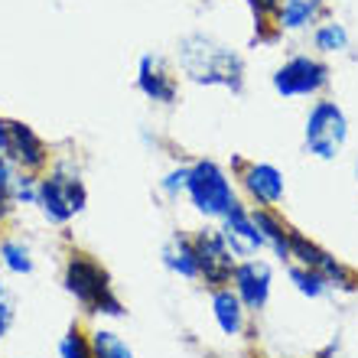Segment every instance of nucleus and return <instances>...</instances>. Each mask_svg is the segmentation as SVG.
<instances>
[{
  "instance_id": "5",
  "label": "nucleus",
  "mask_w": 358,
  "mask_h": 358,
  "mask_svg": "<svg viewBox=\"0 0 358 358\" xmlns=\"http://www.w3.org/2000/svg\"><path fill=\"white\" fill-rule=\"evenodd\" d=\"M349 143V114L336 98H313L303 117V153L310 160L332 163L339 160Z\"/></svg>"
},
{
  "instance_id": "29",
  "label": "nucleus",
  "mask_w": 358,
  "mask_h": 358,
  "mask_svg": "<svg viewBox=\"0 0 358 358\" xmlns=\"http://www.w3.org/2000/svg\"><path fill=\"white\" fill-rule=\"evenodd\" d=\"M355 179H358V163H355Z\"/></svg>"
},
{
  "instance_id": "28",
  "label": "nucleus",
  "mask_w": 358,
  "mask_h": 358,
  "mask_svg": "<svg viewBox=\"0 0 358 358\" xmlns=\"http://www.w3.org/2000/svg\"><path fill=\"white\" fill-rule=\"evenodd\" d=\"M7 124H10V117L0 114V153H3V147H7Z\"/></svg>"
},
{
  "instance_id": "25",
  "label": "nucleus",
  "mask_w": 358,
  "mask_h": 358,
  "mask_svg": "<svg viewBox=\"0 0 358 358\" xmlns=\"http://www.w3.org/2000/svg\"><path fill=\"white\" fill-rule=\"evenodd\" d=\"M36 189H39L36 173H17V179H13V206L36 208Z\"/></svg>"
},
{
  "instance_id": "9",
  "label": "nucleus",
  "mask_w": 358,
  "mask_h": 358,
  "mask_svg": "<svg viewBox=\"0 0 358 358\" xmlns=\"http://www.w3.org/2000/svg\"><path fill=\"white\" fill-rule=\"evenodd\" d=\"M228 287L238 293V300L245 303L251 316H261L273 300V264L264 255L245 257V261H238Z\"/></svg>"
},
{
  "instance_id": "2",
  "label": "nucleus",
  "mask_w": 358,
  "mask_h": 358,
  "mask_svg": "<svg viewBox=\"0 0 358 358\" xmlns=\"http://www.w3.org/2000/svg\"><path fill=\"white\" fill-rule=\"evenodd\" d=\"M62 290L78 303V310L92 316V320L104 322V320H124V300L114 290V277L111 271L82 248H69L66 261H62V273H59Z\"/></svg>"
},
{
  "instance_id": "8",
  "label": "nucleus",
  "mask_w": 358,
  "mask_h": 358,
  "mask_svg": "<svg viewBox=\"0 0 358 358\" xmlns=\"http://www.w3.org/2000/svg\"><path fill=\"white\" fill-rule=\"evenodd\" d=\"M238 192L251 208H280L287 199V176L277 163L248 160L245 170L235 176Z\"/></svg>"
},
{
  "instance_id": "16",
  "label": "nucleus",
  "mask_w": 358,
  "mask_h": 358,
  "mask_svg": "<svg viewBox=\"0 0 358 358\" xmlns=\"http://www.w3.org/2000/svg\"><path fill=\"white\" fill-rule=\"evenodd\" d=\"M255 222L264 235V251L280 261L283 267L290 264V222L283 218L280 208H255Z\"/></svg>"
},
{
  "instance_id": "14",
  "label": "nucleus",
  "mask_w": 358,
  "mask_h": 358,
  "mask_svg": "<svg viewBox=\"0 0 358 358\" xmlns=\"http://www.w3.org/2000/svg\"><path fill=\"white\" fill-rule=\"evenodd\" d=\"M329 0H280L273 10V33L277 36H300L326 20Z\"/></svg>"
},
{
  "instance_id": "20",
  "label": "nucleus",
  "mask_w": 358,
  "mask_h": 358,
  "mask_svg": "<svg viewBox=\"0 0 358 358\" xmlns=\"http://www.w3.org/2000/svg\"><path fill=\"white\" fill-rule=\"evenodd\" d=\"M287 280H290V287L300 293L303 300H326V296H332L329 280L320 271H313V267L287 264Z\"/></svg>"
},
{
  "instance_id": "13",
  "label": "nucleus",
  "mask_w": 358,
  "mask_h": 358,
  "mask_svg": "<svg viewBox=\"0 0 358 358\" xmlns=\"http://www.w3.org/2000/svg\"><path fill=\"white\" fill-rule=\"evenodd\" d=\"M208 316L225 339H241L251 332V313L245 310V303L238 300V293L231 287L208 290Z\"/></svg>"
},
{
  "instance_id": "22",
  "label": "nucleus",
  "mask_w": 358,
  "mask_h": 358,
  "mask_svg": "<svg viewBox=\"0 0 358 358\" xmlns=\"http://www.w3.org/2000/svg\"><path fill=\"white\" fill-rule=\"evenodd\" d=\"M186 182H189V160H176L157 179V189H160V196L166 202H179V199H186Z\"/></svg>"
},
{
  "instance_id": "10",
  "label": "nucleus",
  "mask_w": 358,
  "mask_h": 358,
  "mask_svg": "<svg viewBox=\"0 0 358 358\" xmlns=\"http://www.w3.org/2000/svg\"><path fill=\"white\" fill-rule=\"evenodd\" d=\"M3 157H7L20 173H46L49 163H52V147L36 127H29L27 121H10L7 124V147H3Z\"/></svg>"
},
{
  "instance_id": "23",
  "label": "nucleus",
  "mask_w": 358,
  "mask_h": 358,
  "mask_svg": "<svg viewBox=\"0 0 358 358\" xmlns=\"http://www.w3.org/2000/svg\"><path fill=\"white\" fill-rule=\"evenodd\" d=\"M248 10H251V17H255V39L257 43H273V39H280L273 33V10L280 0H241Z\"/></svg>"
},
{
  "instance_id": "4",
  "label": "nucleus",
  "mask_w": 358,
  "mask_h": 358,
  "mask_svg": "<svg viewBox=\"0 0 358 358\" xmlns=\"http://www.w3.org/2000/svg\"><path fill=\"white\" fill-rule=\"evenodd\" d=\"M241 192H238L235 176L228 173L212 157H196L189 160V182H186V206L196 212L202 222H218L228 208L235 206Z\"/></svg>"
},
{
  "instance_id": "19",
  "label": "nucleus",
  "mask_w": 358,
  "mask_h": 358,
  "mask_svg": "<svg viewBox=\"0 0 358 358\" xmlns=\"http://www.w3.org/2000/svg\"><path fill=\"white\" fill-rule=\"evenodd\" d=\"M88 336H92V358H137L131 342L108 322H94Z\"/></svg>"
},
{
  "instance_id": "11",
  "label": "nucleus",
  "mask_w": 358,
  "mask_h": 358,
  "mask_svg": "<svg viewBox=\"0 0 358 358\" xmlns=\"http://www.w3.org/2000/svg\"><path fill=\"white\" fill-rule=\"evenodd\" d=\"M134 88L141 92V98L153 104V108H176L179 101V76L176 69L166 66V59L143 52L137 59V72H134Z\"/></svg>"
},
{
  "instance_id": "21",
  "label": "nucleus",
  "mask_w": 358,
  "mask_h": 358,
  "mask_svg": "<svg viewBox=\"0 0 358 358\" xmlns=\"http://www.w3.org/2000/svg\"><path fill=\"white\" fill-rule=\"evenodd\" d=\"M56 358H92V336L82 322H72L56 345Z\"/></svg>"
},
{
  "instance_id": "15",
  "label": "nucleus",
  "mask_w": 358,
  "mask_h": 358,
  "mask_svg": "<svg viewBox=\"0 0 358 358\" xmlns=\"http://www.w3.org/2000/svg\"><path fill=\"white\" fill-rule=\"evenodd\" d=\"M160 264L173 277L186 283H199V264H196V248H192V231L176 228L166 241L160 245Z\"/></svg>"
},
{
  "instance_id": "18",
  "label": "nucleus",
  "mask_w": 358,
  "mask_h": 358,
  "mask_svg": "<svg viewBox=\"0 0 358 358\" xmlns=\"http://www.w3.org/2000/svg\"><path fill=\"white\" fill-rule=\"evenodd\" d=\"M310 43H313V52L316 56H342V52H349V29L345 23L339 20H322L316 27L310 29Z\"/></svg>"
},
{
  "instance_id": "24",
  "label": "nucleus",
  "mask_w": 358,
  "mask_h": 358,
  "mask_svg": "<svg viewBox=\"0 0 358 358\" xmlns=\"http://www.w3.org/2000/svg\"><path fill=\"white\" fill-rule=\"evenodd\" d=\"M17 166L0 153V225L10 222V215L17 212V206H13V179H17Z\"/></svg>"
},
{
  "instance_id": "12",
  "label": "nucleus",
  "mask_w": 358,
  "mask_h": 358,
  "mask_svg": "<svg viewBox=\"0 0 358 358\" xmlns=\"http://www.w3.org/2000/svg\"><path fill=\"white\" fill-rule=\"evenodd\" d=\"M215 225H218V231H222V238L228 241V248H231V255H235L238 261L267 255L264 235H261V228H257V222H255V208L248 206L245 199H238L235 206L228 208Z\"/></svg>"
},
{
  "instance_id": "26",
  "label": "nucleus",
  "mask_w": 358,
  "mask_h": 358,
  "mask_svg": "<svg viewBox=\"0 0 358 358\" xmlns=\"http://www.w3.org/2000/svg\"><path fill=\"white\" fill-rule=\"evenodd\" d=\"M13 320H17V296L7 287V280H0V342L13 329Z\"/></svg>"
},
{
  "instance_id": "7",
  "label": "nucleus",
  "mask_w": 358,
  "mask_h": 358,
  "mask_svg": "<svg viewBox=\"0 0 358 358\" xmlns=\"http://www.w3.org/2000/svg\"><path fill=\"white\" fill-rule=\"evenodd\" d=\"M192 248H196V264H199V283L206 290H218L231 283V273L238 267V257L231 255L228 241L222 238L215 222H202L192 228Z\"/></svg>"
},
{
  "instance_id": "1",
  "label": "nucleus",
  "mask_w": 358,
  "mask_h": 358,
  "mask_svg": "<svg viewBox=\"0 0 358 358\" xmlns=\"http://www.w3.org/2000/svg\"><path fill=\"white\" fill-rule=\"evenodd\" d=\"M176 76L199 88H225L241 94L248 85L245 56L208 33H186L176 43Z\"/></svg>"
},
{
  "instance_id": "17",
  "label": "nucleus",
  "mask_w": 358,
  "mask_h": 358,
  "mask_svg": "<svg viewBox=\"0 0 358 358\" xmlns=\"http://www.w3.org/2000/svg\"><path fill=\"white\" fill-rule=\"evenodd\" d=\"M0 271L10 277H29L36 273V251L23 235H3L0 238Z\"/></svg>"
},
{
  "instance_id": "3",
  "label": "nucleus",
  "mask_w": 358,
  "mask_h": 358,
  "mask_svg": "<svg viewBox=\"0 0 358 358\" xmlns=\"http://www.w3.org/2000/svg\"><path fill=\"white\" fill-rule=\"evenodd\" d=\"M88 208V182L76 160L52 157L46 173H39L36 212L49 228H69L85 215Z\"/></svg>"
},
{
  "instance_id": "27",
  "label": "nucleus",
  "mask_w": 358,
  "mask_h": 358,
  "mask_svg": "<svg viewBox=\"0 0 358 358\" xmlns=\"http://www.w3.org/2000/svg\"><path fill=\"white\" fill-rule=\"evenodd\" d=\"M313 358H339V339H332L329 345L320 352V355H313Z\"/></svg>"
},
{
  "instance_id": "6",
  "label": "nucleus",
  "mask_w": 358,
  "mask_h": 358,
  "mask_svg": "<svg viewBox=\"0 0 358 358\" xmlns=\"http://www.w3.org/2000/svg\"><path fill=\"white\" fill-rule=\"evenodd\" d=\"M332 85L329 62L316 52H293L271 72V88L283 101H313Z\"/></svg>"
}]
</instances>
